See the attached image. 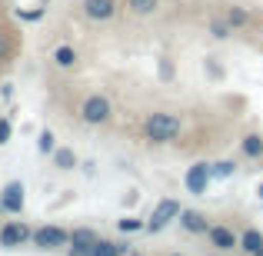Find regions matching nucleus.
Listing matches in <instances>:
<instances>
[{"label": "nucleus", "mask_w": 263, "mask_h": 256, "mask_svg": "<svg viewBox=\"0 0 263 256\" xmlns=\"http://www.w3.org/2000/svg\"><path fill=\"white\" fill-rule=\"evenodd\" d=\"M33 237V230L27 223H7L0 226V246H24Z\"/></svg>", "instance_id": "20e7f679"}, {"label": "nucleus", "mask_w": 263, "mask_h": 256, "mask_svg": "<svg viewBox=\"0 0 263 256\" xmlns=\"http://www.w3.org/2000/svg\"><path fill=\"white\" fill-rule=\"evenodd\" d=\"M80 116H84V123H107L110 120V100L107 96H100V93H93V96H87L84 100V107H80Z\"/></svg>", "instance_id": "7ed1b4c3"}, {"label": "nucleus", "mask_w": 263, "mask_h": 256, "mask_svg": "<svg viewBox=\"0 0 263 256\" xmlns=\"http://www.w3.org/2000/svg\"><path fill=\"white\" fill-rule=\"evenodd\" d=\"M210 243L217 250H233V246H240V237L227 226H210Z\"/></svg>", "instance_id": "1a4fd4ad"}, {"label": "nucleus", "mask_w": 263, "mask_h": 256, "mask_svg": "<svg viewBox=\"0 0 263 256\" xmlns=\"http://www.w3.org/2000/svg\"><path fill=\"white\" fill-rule=\"evenodd\" d=\"M180 220H183V226L190 233H206V220L197 210H180Z\"/></svg>", "instance_id": "9b49d317"}, {"label": "nucleus", "mask_w": 263, "mask_h": 256, "mask_svg": "<svg viewBox=\"0 0 263 256\" xmlns=\"http://www.w3.org/2000/svg\"><path fill=\"white\" fill-rule=\"evenodd\" d=\"M233 170H237L233 163H217V167L210 170V176H220V180H227V176H233Z\"/></svg>", "instance_id": "412c9836"}, {"label": "nucleus", "mask_w": 263, "mask_h": 256, "mask_svg": "<svg viewBox=\"0 0 263 256\" xmlns=\"http://www.w3.org/2000/svg\"><path fill=\"white\" fill-rule=\"evenodd\" d=\"M177 133H180V120L174 113H154L147 120V136L154 143H170Z\"/></svg>", "instance_id": "f257e3e1"}, {"label": "nucleus", "mask_w": 263, "mask_h": 256, "mask_svg": "<svg viewBox=\"0 0 263 256\" xmlns=\"http://www.w3.org/2000/svg\"><path fill=\"white\" fill-rule=\"evenodd\" d=\"M53 60H57V67H73L77 53H73V47H57V50H53Z\"/></svg>", "instance_id": "2eb2a0df"}, {"label": "nucleus", "mask_w": 263, "mask_h": 256, "mask_svg": "<svg viewBox=\"0 0 263 256\" xmlns=\"http://www.w3.org/2000/svg\"><path fill=\"white\" fill-rule=\"evenodd\" d=\"M67 256H93V253H90V250H80V246H70V253H67Z\"/></svg>", "instance_id": "a878e982"}, {"label": "nucleus", "mask_w": 263, "mask_h": 256, "mask_svg": "<svg viewBox=\"0 0 263 256\" xmlns=\"http://www.w3.org/2000/svg\"><path fill=\"white\" fill-rule=\"evenodd\" d=\"M37 147H40V153H53V150H57V143H53V133H50V130H44V133H40Z\"/></svg>", "instance_id": "6ab92c4d"}, {"label": "nucleus", "mask_w": 263, "mask_h": 256, "mask_svg": "<svg viewBox=\"0 0 263 256\" xmlns=\"http://www.w3.org/2000/svg\"><path fill=\"white\" fill-rule=\"evenodd\" d=\"M0 206H4V213H20L24 210V183H7L4 186V196H0Z\"/></svg>", "instance_id": "423d86ee"}, {"label": "nucleus", "mask_w": 263, "mask_h": 256, "mask_svg": "<svg viewBox=\"0 0 263 256\" xmlns=\"http://www.w3.org/2000/svg\"><path fill=\"white\" fill-rule=\"evenodd\" d=\"M53 163H57L60 170H73V167H77V153L67 150V147H57V150H53Z\"/></svg>", "instance_id": "4468645a"}, {"label": "nucleus", "mask_w": 263, "mask_h": 256, "mask_svg": "<svg viewBox=\"0 0 263 256\" xmlns=\"http://www.w3.org/2000/svg\"><path fill=\"white\" fill-rule=\"evenodd\" d=\"M10 53H13V44H10V37H7V33L0 30V67L10 64Z\"/></svg>", "instance_id": "f3484780"}, {"label": "nucleus", "mask_w": 263, "mask_h": 256, "mask_svg": "<svg viewBox=\"0 0 263 256\" xmlns=\"http://www.w3.org/2000/svg\"><path fill=\"white\" fill-rule=\"evenodd\" d=\"M140 226H143L140 220H120V230L123 233H134V230H140Z\"/></svg>", "instance_id": "b1692460"}, {"label": "nucleus", "mask_w": 263, "mask_h": 256, "mask_svg": "<svg viewBox=\"0 0 263 256\" xmlns=\"http://www.w3.org/2000/svg\"><path fill=\"white\" fill-rule=\"evenodd\" d=\"M114 10H117L114 0H84V13L90 20H110Z\"/></svg>", "instance_id": "6e6552de"}, {"label": "nucleus", "mask_w": 263, "mask_h": 256, "mask_svg": "<svg viewBox=\"0 0 263 256\" xmlns=\"http://www.w3.org/2000/svg\"><path fill=\"white\" fill-rule=\"evenodd\" d=\"M0 210H4V206H0Z\"/></svg>", "instance_id": "c756f323"}, {"label": "nucleus", "mask_w": 263, "mask_h": 256, "mask_svg": "<svg viewBox=\"0 0 263 256\" xmlns=\"http://www.w3.org/2000/svg\"><path fill=\"white\" fill-rule=\"evenodd\" d=\"M93 256H123L127 253V246H120V243H110V240H97L93 243V250H90Z\"/></svg>", "instance_id": "ddd939ff"}, {"label": "nucleus", "mask_w": 263, "mask_h": 256, "mask_svg": "<svg viewBox=\"0 0 263 256\" xmlns=\"http://www.w3.org/2000/svg\"><path fill=\"white\" fill-rule=\"evenodd\" d=\"M20 17L24 20H40V10H20Z\"/></svg>", "instance_id": "393cba45"}, {"label": "nucleus", "mask_w": 263, "mask_h": 256, "mask_svg": "<svg viewBox=\"0 0 263 256\" xmlns=\"http://www.w3.org/2000/svg\"><path fill=\"white\" fill-rule=\"evenodd\" d=\"M10 136H13V127H10V120L4 116V120H0V147H4V143L10 140Z\"/></svg>", "instance_id": "4be33fe9"}, {"label": "nucleus", "mask_w": 263, "mask_h": 256, "mask_svg": "<svg viewBox=\"0 0 263 256\" xmlns=\"http://www.w3.org/2000/svg\"><path fill=\"white\" fill-rule=\"evenodd\" d=\"M260 196H263V183H260Z\"/></svg>", "instance_id": "cd10ccee"}, {"label": "nucleus", "mask_w": 263, "mask_h": 256, "mask_svg": "<svg viewBox=\"0 0 263 256\" xmlns=\"http://www.w3.org/2000/svg\"><path fill=\"white\" fill-rule=\"evenodd\" d=\"M206 183H210V167L206 163H197L186 173V190L190 193H206Z\"/></svg>", "instance_id": "0eeeda50"}, {"label": "nucleus", "mask_w": 263, "mask_h": 256, "mask_svg": "<svg viewBox=\"0 0 263 256\" xmlns=\"http://www.w3.org/2000/svg\"><path fill=\"white\" fill-rule=\"evenodd\" d=\"M157 4H160V0H127V7H130L134 13H154Z\"/></svg>", "instance_id": "dca6fc26"}, {"label": "nucleus", "mask_w": 263, "mask_h": 256, "mask_svg": "<svg viewBox=\"0 0 263 256\" xmlns=\"http://www.w3.org/2000/svg\"><path fill=\"white\" fill-rule=\"evenodd\" d=\"M210 30H213V37H227V33H230V27H227L223 20H213V24H210Z\"/></svg>", "instance_id": "5701e85b"}, {"label": "nucleus", "mask_w": 263, "mask_h": 256, "mask_svg": "<svg viewBox=\"0 0 263 256\" xmlns=\"http://www.w3.org/2000/svg\"><path fill=\"white\" fill-rule=\"evenodd\" d=\"M174 216H180V203L177 200H160L157 210H154V216H150V223H147V230H163Z\"/></svg>", "instance_id": "39448f33"}, {"label": "nucleus", "mask_w": 263, "mask_h": 256, "mask_svg": "<svg viewBox=\"0 0 263 256\" xmlns=\"http://www.w3.org/2000/svg\"><path fill=\"white\" fill-rule=\"evenodd\" d=\"M240 246H243L247 253H253V256H257V253L263 250V233H260V230H247L243 237H240Z\"/></svg>", "instance_id": "f8f14e48"}, {"label": "nucleus", "mask_w": 263, "mask_h": 256, "mask_svg": "<svg viewBox=\"0 0 263 256\" xmlns=\"http://www.w3.org/2000/svg\"><path fill=\"white\" fill-rule=\"evenodd\" d=\"M30 240H33L37 250H57V246L70 243V233H67L64 226H40V230H33Z\"/></svg>", "instance_id": "f03ea898"}, {"label": "nucleus", "mask_w": 263, "mask_h": 256, "mask_svg": "<svg viewBox=\"0 0 263 256\" xmlns=\"http://www.w3.org/2000/svg\"><path fill=\"white\" fill-rule=\"evenodd\" d=\"M97 240H100V237H97L93 230H87V226H80V230L70 233V246H80V250H93Z\"/></svg>", "instance_id": "9d476101"}, {"label": "nucleus", "mask_w": 263, "mask_h": 256, "mask_svg": "<svg viewBox=\"0 0 263 256\" xmlns=\"http://www.w3.org/2000/svg\"><path fill=\"white\" fill-rule=\"evenodd\" d=\"M227 24H230V27H243L247 24V13L237 10V7H230V10H227Z\"/></svg>", "instance_id": "aec40b11"}, {"label": "nucleus", "mask_w": 263, "mask_h": 256, "mask_svg": "<svg viewBox=\"0 0 263 256\" xmlns=\"http://www.w3.org/2000/svg\"><path fill=\"white\" fill-rule=\"evenodd\" d=\"M243 153L247 156H260L263 153V140H260V136H247V140H243Z\"/></svg>", "instance_id": "a211bd4d"}, {"label": "nucleus", "mask_w": 263, "mask_h": 256, "mask_svg": "<svg viewBox=\"0 0 263 256\" xmlns=\"http://www.w3.org/2000/svg\"><path fill=\"white\" fill-rule=\"evenodd\" d=\"M257 256H263V250H260V253H257Z\"/></svg>", "instance_id": "c85d7f7f"}, {"label": "nucleus", "mask_w": 263, "mask_h": 256, "mask_svg": "<svg viewBox=\"0 0 263 256\" xmlns=\"http://www.w3.org/2000/svg\"><path fill=\"white\" fill-rule=\"evenodd\" d=\"M0 96H4V100H10V96H13V87L4 84V87H0Z\"/></svg>", "instance_id": "bb28decb"}]
</instances>
